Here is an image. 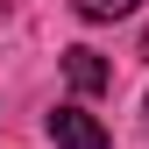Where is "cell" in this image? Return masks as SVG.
Returning <instances> with one entry per match:
<instances>
[{
  "label": "cell",
  "mask_w": 149,
  "mask_h": 149,
  "mask_svg": "<svg viewBox=\"0 0 149 149\" xmlns=\"http://www.w3.org/2000/svg\"><path fill=\"white\" fill-rule=\"evenodd\" d=\"M64 78H71V92H107V64H100V50H64Z\"/></svg>",
  "instance_id": "cell-2"
},
{
  "label": "cell",
  "mask_w": 149,
  "mask_h": 149,
  "mask_svg": "<svg viewBox=\"0 0 149 149\" xmlns=\"http://www.w3.org/2000/svg\"><path fill=\"white\" fill-rule=\"evenodd\" d=\"M50 142L57 149H107V128L92 114H78V107H57L50 114Z\"/></svg>",
  "instance_id": "cell-1"
},
{
  "label": "cell",
  "mask_w": 149,
  "mask_h": 149,
  "mask_svg": "<svg viewBox=\"0 0 149 149\" xmlns=\"http://www.w3.org/2000/svg\"><path fill=\"white\" fill-rule=\"evenodd\" d=\"M71 7L85 22H121V14H135V0H71Z\"/></svg>",
  "instance_id": "cell-3"
}]
</instances>
